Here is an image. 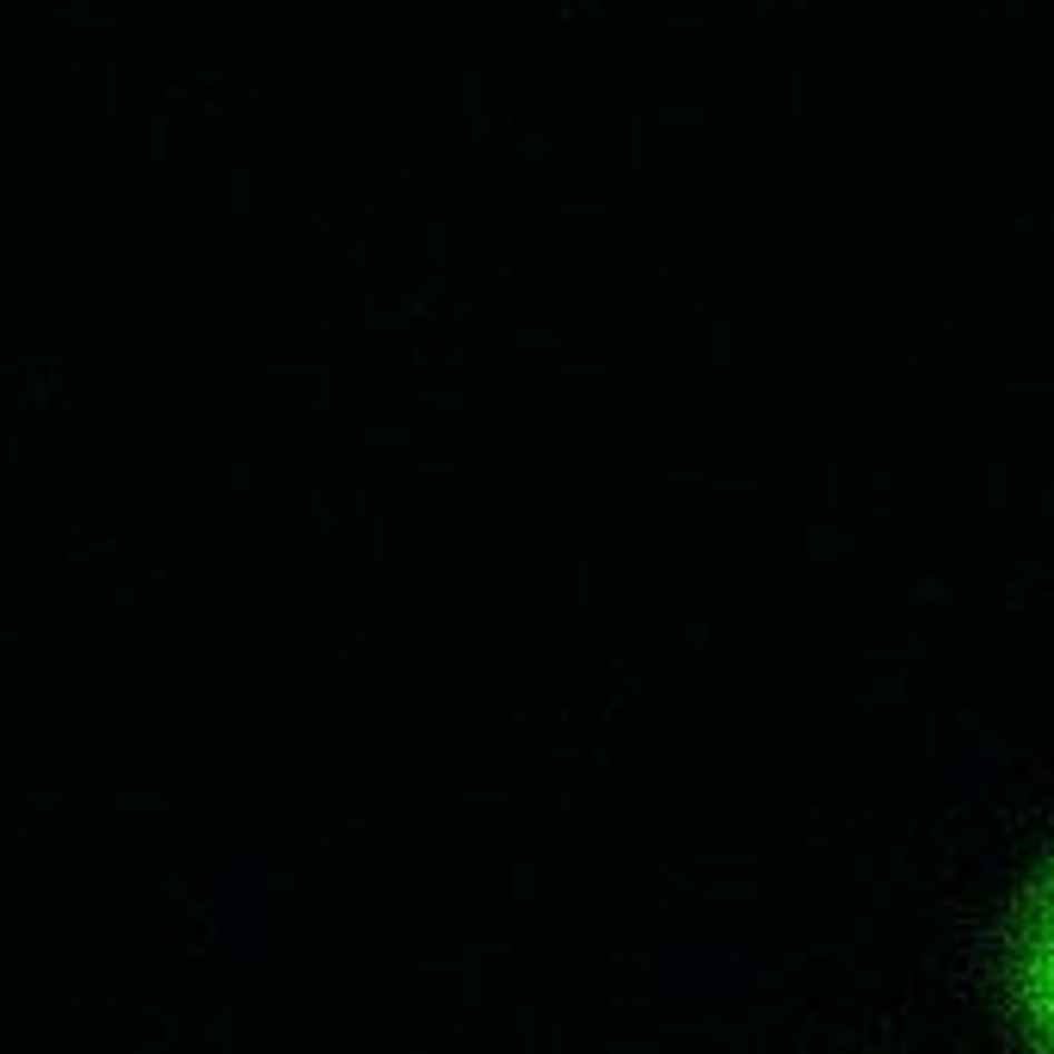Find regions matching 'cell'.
I'll return each instance as SVG.
<instances>
[{"label": "cell", "mask_w": 1054, "mask_h": 1054, "mask_svg": "<svg viewBox=\"0 0 1054 1054\" xmlns=\"http://www.w3.org/2000/svg\"><path fill=\"white\" fill-rule=\"evenodd\" d=\"M1005 1012L1030 1054H1054V857L1024 888L1012 925H1005Z\"/></svg>", "instance_id": "cell-1"}]
</instances>
